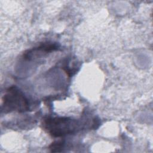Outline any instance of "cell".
Listing matches in <instances>:
<instances>
[{"label":"cell","mask_w":153,"mask_h":153,"mask_svg":"<svg viewBox=\"0 0 153 153\" xmlns=\"http://www.w3.org/2000/svg\"><path fill=\"white\" fill-rule=\"evenodd\" d=\"M44 127L54 137L72 133L79 128L76 121L67 117H48L44 121Z\"/></svg>","instance_id":"obj_1"},{"label":"cell","mask_w":153,"mask_h":153,"mask_svg":"<svg viewBox=\"0 0 153 153\" xmlns=\"http://www.w3.org/2000/svg\"><path fill=\"white\" fill-rule=\"evenodd\" d=\"M2 108L5 112L17 111L25 112L29 110V102L24 94L16 87L8 88L2 97Z\"/></svg>","instance_id":"obj_2"},{"label":"cell","mask_w":153,"mask_h":153,"mask_svg":"<svg viewBox=\"0 0 153 153\" xmlns=\"http://www.w3.org/2000/svg\"><path fill=\"white\" fill-rule=\"evenodd\" d=\"M64 143L63 140L56 141L51 144L49 148L51 152H61L64 147Z\"/></svg>","instance_id":"obj_3"}]
</instances>
